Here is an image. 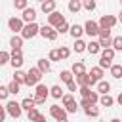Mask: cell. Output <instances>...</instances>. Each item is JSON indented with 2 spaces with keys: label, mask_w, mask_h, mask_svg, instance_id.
<instances>
[{
  "label": "cell",
  "mask_w": 122,
  "mask_h": 122,
  "mask_svg": "<svg viewBox=\"0 0 122 122\" xmlns=\"http://www.w3.org/2000/svg\"><path fill=\"white\" fill-rule=\"evenodd\" d=\"M11 61V53L10 51H0V65H6V63H10Z\"/></svg>",
  "instance_id": "cell-37"
},
{
  "label": "cell",
  "mask_w": 122,
  "mask_h": 122,
  "mask_svg": "<svg viewBox=\"0 0 122 122\" xmlns=\"http://www.w3.org/2000/svg\"><path fill=\"white\" fill-rule=\"evenodd\" d=\"M114 53H116V50L112 48V46H109V48H103L101 50V57H105V59H114Z\"/></svg>",
  "instance_id": "cell-28"
},
{
  "label": "cell",
  "mask_w": 122,
  "mask_h": 122,
  "mask_svg": "<svg viewBox=\"0 0 122 122\" xmlns=\"http://www.w3.org/2000/svg\"><path fill=\"white\" fill-rule=\"evenodd\" d=\"M55 29H57V30H59V34H67V32H69V30H71V25H69V23H67V21H63V23H61V25H57V27H55Z\"/></svg>",
  "instance_id": "cell-39"
},
{
  "label": "cell",
  "mask_w": 122,
  "mask_h": 122,
  "mask_svg": "<svg viewBox=\"0 0 122 122\" xmlns=\"http://www.w3.org/2000/svg\"><path fill=\"white\" fill-rule=\"evenodd\" d=\"M95 90H97L99 93H109V92H111V82H107V80H99V82L95 84Z\"/></svg>",
  "instance_id": "cell-21"
},
{
  "label": "cell",
  "mask_w": 122,
  "mask_h": 122,
  "mask_svg": "<svg viewBox=\"0 0 122 122\" xmlns=\"http://www.w3.org/2000/svg\"><path fill=\"white\" fill-rule=\"evenodd\" d=\"M25 40H30V38H34L36 34H40V25L36 23V21H32V23H25V27H23V30L19 32Z\"/></svg>",
  "instance_id": "cell-2"
},
{
  "label": "cell",
  "mask_w": 122,
  "mask_h": 122,
  "mask_svg": "<svg viewBox=\"0 0 122 122\" xmlns=\"http://www.w3.org/2000/svg\"><path fill=\"white\" fill-rule=\"evenodd\" d=\"M76 86H78V82H76V80H71V82L67 84V90H69V92H76Z\"/></svg>",
  "instance_id": "cell-47"
},
{
  "label": "cell",
  "mask_w": 122,
  "mask_h": 122,
  "mask_svg": "<svg viewBox=\"0 0 122 122\" xmlns=\"http://www.w3.org/2000/svg\"><path fill=\"white\" fill-rule=\"evenodd\" d=\"M23 40H25V38H23L21 34H17V32H15V34L10 38V46H11V50H21V46H23Z\"/></svg>",
  "instance_id": "cell-16"
},
{
  "label": "cell",
  "mask_w": 122,
  "mask_h": 122,
  "mask_svg": "<svg viewBox=\"0 0 122 122\" xmlns=\"http://www.w3.org/2000/svg\"><path fill=\"white\" fill-rule=\"evenodd\" d=\"M10 65L13 67V71L21 69V65H23V53H21V50H11V61H10Z\"/></svg>",
  "instance_id": "cell-10"
},
{
  "label": "cell",
  "mask_w": 122,
  "mask_h": 122,
  "mask_svg": "<svg viewBox=\"0 0 122 122\" xmlns=\"http://www.w3.org/2000/svg\"><path fill=\"white\" fill-rule=\"evenodd\" d=\"M55 0H44V2H40V10H42V13H51V11H55Z\"/></svg>",
  "instance_id": "cell-14"
},
{
  "label": "cell",
  "mask_w": 122,
  "mask_h": 122,
  "mask_svg": "<svg viewBox=\"0 0 122 122\" xmlns=\"http://www.w3.org/2000/svg\"><path fill=\"white\" fill-rule=\"evenodd\" d=\"M80 10H84L82 0H69V11L71 13H78Z\"/></svg>",
  "instance_id": "cell-24"
},
{
  "label": "cell",
  "mask_w": 122,
  "mask_h": 122,
  "mask_svg": "<svg viewBox=\"0 0 122 122\" xmlns=\"http://www.w3.org/2000/svg\"><path fill=\"white\" fill-rule=\"evenodd\" d=\"M116 103H118V105H120V107H122V92H120V93H118V97H116Z\"/></svg>",
  "instance_id": "cell-49"
},
{
  "label": "cell",
  "mask_w": 122,
  "mask_h": 122,
  "mask_svg": "<svg viewBox=\"0 0 122 122\" xmlns=\"http://www.w3.org/2000/svg\"><path fill=\"white\" fill-rule=\"evenodd\" d=\"M120 6H122V0H120Z\"/></svg>",
  "instance_id": "cell-52"
},
{
  "label": "cell",
  "mask_w": 122,
  "mask_h": 122,
  "mask_svg": "<svg viewBox=\"0 0 122 122\" xmlns=\"http://www.w3.org/2000/svg\"><path fill=\"white\" fill-rule=\"evenodd\" d=\"M21 105H23V109H25V111H30L32 107H36V103H34V97H25V99L21 101Z\"/></svg>",
  "instance_id": "cell-32"
},
{
  "label": "cell",
  "mask_w": 122,
  "mask_h": 122,
  "mask_svg": "<svg viewBox=\"0 0 122 122\" xmlns=\"http://www.w3.org/2000/svg\"><path fill=\"white\" fill-rule=\"evenodd\" d=\"M97 38H99L101 48H109V46H112V36H97Z\"/></svg>",
  "instance_id": "cell-34"
},
{
  "label": "cell",
  "mask_w": 122,
  "mask_h": 122,
  "mask_svg": "<svg viewBox=\"0 0 122 122\" xmlns=\"http://www.w3.org/2000/svg\"><path fill=\"white\" fill-rule=\"evenodd\" d=\"M50 95H51L53 99H61L65 93H63V88H61L59 84H55V86H51V88H50Z\"/></svg>",
  "instance_id": "cell-25"
},
{
  "label": "cell",
  "mask_w": 122,
  "mask_h": 122,
  "mask_svg": "<svg viewBox=\"0 0 122 122\" xmlns=\"http://www.w3.org/2000/svg\"><path fill=\"white\" fill-rule=\"evenodd\" d=\"M13 6H15V10H25V8H29V0H13Z\"/></svg>",
  "instance_id": "cell-40"
},
{
  "label": "cell",
  "mask_w": 122,
  "mask_h": 122,
  "mask_svg": "<svg viewBox=\"0 0 122 122\" xmlns=\"http://www.w3.org/2000/svg\"><path fill=\"white\" fill-rule=\"evenodd\" d=\"M69 34H71L72 38H82V34H86V30H84V25H71V30H69Z\"/></svg>",
  "instance_id": "cell-15"
},
{
  "label": "cell",
  "mask_w": 122,
  "mask_h": 122,
  "mask_svg": "<svg viewBox=\"0 0 122 122\" xmlns=\"http://www.w3.org/2000/svg\"><path fill=\"white\" fill-rule=\"evenodd\" d=\"M50 116H51L53 120H57V122H67V118H69V111H67L65 107L51 105V107H50Z\"/></svg>",
  "instance_id": "cell-3"
},
{
  "label": "cell",
  "mask_w": 122,
  "mask_h": 122,
  "mask_svg": "<svg viewBox=\"0 0 122 122\" xmlns=\"http://www.w3.org/2000/svg\"><path fill=\"white\" fill-rule=\"evenodd\" d=\"M40 36L44 38V40H50V42H53V40H57V36H59V30L53 27V25H44V27H40Z\"/></svg>",
  "instance_id": "cell-4"
},
{
  "label": "cell",
  "mask_w": 122,
  "mask_h": 122,
  "mask_svg": "<svg viewBox=\"0 0 122 122\" xmlns=\"http://www.w3.org/2000/svg\"><path fill=\"white\" fill-rule=\"evenodd\" d=\"M82 111H84V114H86V116H90V118H99V109H97L95 105H90V107H84Z\"/></svg>",
  "instance_id": "cell-23"
},
{
  "label": "cell",
  "mask_w": 122,
  "mask_h": 122,
  "mask_svg": "<svg viewBox=\"0 0 122 122\" xmlns=\"http://www.w3.org/2000/svg\"><path fill=\"white\" fill-rule=\"evenodd\" d=\"M38 2H44V0H38Z\"/></svg>",
  "instance_id": "cell-51"
},
{
  "label": "cell",
  "mask_w": 122,
  "mask_h": 122,
  "mask_svg": "<svg viewBox=\"0 0 122 122\" xmlns=\"http://www.w3.org/2000/svg\"><path fill=\"white\" fill-rule=\"evenodd\" d=\"M74 80L78 82V88H80V86H95V84H97V82H95V80L90 76V72L76 74V76H74Z\"/></svg>",
  "instance_id": "cell-8"
},
{
  "label": "cell",
  "mask_w": 122,
  "mask_h": 122,
  "mask_svg": "<svg viewBox=\"0 0 122 122\" xmlns=\"http://www.w3.org/2000/svg\"><path fill=\"white\" fill-rule=\"evenodd\" d=\"M72 50L76 51V53H82V51H88V44L82 40V38H74V46H72Z\"/></svg>",
  "instance_id": "cell-18"
},
{
  "label": "cell",
  "mask_w": 122,
  "mask_h": 122,
  "mask_svg": "<svg viewBox=\"0 0 122 122\" xmlns=\"http://www.w3.org/2000/svg\"><path fill=\"white\" fill-rule=\"evenodd\" d=\"M59 51H61V59H69V55H71V50H69L67 46H61V48H59Z\"/></svg>",
  "instance_id": "cell-45"
},
{
  "label": "cell",
  "mask_w": 122,
  "mask_h": 122,
  "mask_svg": "<svg viewBox=\"0 0 122 122\" xmlns=\"http://www.w3.org/2000/svg\"><path fill=\"white\" fill-rule=\"evenodd\" d=\"M32 97H34V103H36V105H44V103H46V97H42V95H36V93H34Z\"/></svg>",
  "instance_id": "cell-48"
},
{
  "label": "cell",
  "mask_w": 122,
  "mask_h": 122,
  "mask_svg": "<svg viewBox=\"0 0 122 122\" xmlns=\"http://www.w3.org/2000/svg\"><path fill=\"white\" fill-rule=\"evenodd\" d=\"M116 103V99H112L109 93H101V97H99V105L101 107H112Z\"/></svg>",
  "instance_id": "cell-20"
},
{
  "label": "cell",
  "mask_w": 122,
  "mask_h": 122,
  "mask_svg": "<svg viewBox=\"0 0 122 122\" xmlns=\"http://www.w3.org/2000/svg\"><path fill=\"white\" fill-rule=\"evenodd\" d=\"M71 103H74V97H72V93H65V95L61 97V105H63V107H69Z\"/></svg>",
  "instance_id": "cell-38"
},
{
  "label": "cell",
  "mask_w": 122,
  "mask_h": 122,
  "mask_svg": "<svg viewBox=\"0 0 122 122\" xmlns=\"http://www.w3.org/2000/svg\"><path fill=\"white\" fill-rule=\"evenodd\" d=\"M36 65L40 67V71H42L44 74L51 71V63H50V59H38V63H36Z\"/></svg>",
  "instance_id": "cell-29"
},
{
  "label": "cell",
  "mask_w": 122,
  "mask_h": 122,
  "mask_svg": "<svg viewBox=\"0 0 122 122\" xmlns=\"http://www.w3.org/2000/svg\"><path fill=\"white\" fill-rule=\"evenodd\" d=\"M109 71H111V76H112V78H116V80H120V78H122V65L112 63Z\"/></svg>",
  "instance_id": "cell-26"
},
{
  "label": "cell",
  "mask_w": 122,
  "mask_h": 122,
  "mask_svg": "<svg viewBox=\"0 0 122 122\" xmlns=\"http://www.w3.org/2000/svg\"><path fill=\"white\" fill-rule=\"evenodd\" d=\"M8 95H10V88H8V86H0V99L6 101Z\"/></svg>",
  "instance_id": "cell-42"
},
{
  "label": "cell",
  "mask_w": 122,
  "mask_h": 122,
  "mask_svg": "<svg viewBox=\"0 0 122 122\" xmlns=\"http://www.w3.org/2000/svg\"><path fill=\"white\" fill-rule=\"evenodd\" d=\"M63 21H67V19H65V15H63L61 11H57V10H55V11H51V13H48V23H50V25H53V27H57V25H61Z\"/></svg>",
  "instance_id": "cell-9"
},
{
  "label": "cell",
  "mask_w": 122,
  "mask_h": 122,
  "mask_svg": "<svg viewBox=\"0 0 122 122\" xmlns=\"http://www.w3.org/2000/svg\"><path fill=\"white\" fill-rule=\"evenodd\" d=\"M8 88H10V93H13V95H15V93H19V88H21V84H19V82L13 78V80L8 84Z\"/></svg>",
  "instance_id": "cell-35"
},
{
  "label": "cell",
  "mask_w": 122,
  "mask_h": 122,
  "mask_svg": "<svg viewBox=\"0 0 122 122\" xmlns=\"http://www.w3.org/2000/svg\"><path fill=\"white\" fill-rule=\"evenodd\" d=\"M13 78H15L19 84H25V82H27V72H23L21 69H15V72H13Z\"/></svg>",
  "instance_id": "cell-31"
},
{
  "label": "cell",
  "mask_w": 122,
  "mask_h": 122,
  "mask_svg": "<svg viewBox=\"0 0 122 122\" xmlns=\"http://www.w3.org/2000/svg\"><path fill=\"white\" fill-rule=\"evenodd\" d=\"M103 71H105V69H103V67H99V65H97V67H92L90 76H92L95 82H99V80H103Z\"/></svg>",
  "instance_id": "cell-19"
},
{
  "label": "cell",
  "mask_w": 122,
  "mask_h": 122,
  "mask_svg": "<svg viewBox=\"0 0 122 122\" xmlns=\"http://www.w3.org/2000/svg\"><path fill=\"white\" fill-rule=\"evenodd\" d=\"M101 44H99V40H90L88 42V51L92 53V55H97V53H101Z\"/></svg>",
  "instance_id": "cell-17"
},
{
  "label": "cell",
  "mask_w": 122,
  "mask_h": 122,
  "mask_svg": "<svg viewBox=\"0 0 122 122\" xmlns=\"http://www.w3.org/2000/svg\"><path fill=\"white\" fill-rule=\"evenodd\" d=\"M78 107H80V103L76 105V101H74V103H71V105H69V107H65V109L69 111V114H74V112L78 111Z\"/></svg>",
  "instance_id": "cell-46"
},
{
  "label": "cell",
  "mask_w": 122,
  "mask_h": 122,
  "mask_svg": "<svg viewBox=\"0 0 122 122\" xmlns=\"http://www.w3.org/2000/svg\"><path fill=\"white\" fill-rule=\"evenodd\" d=\"M112 48L116 51H122V36H114L112 38Z\"/></svg>",
  "instance_id": "cell-41"
},
{
  "label": "cell",
  "mask_w": 122,
  "mask_h": 122,
  "mask_svg": "<svg viewBox=\"0 0 122 122\" xmlns=\"http://www.w3.org/2000/svg\"><path fill=\"white\" fill-rule=\"evenodd\" d=\"M6 109H8V114L11 116V118H21V114H23V105L21 103H17V101H6Z\"/></svg>",
  "instance_id": "cell-5"
},
{
  "label": "cell",
  "mask_w": 122,
  "mask_h": 122,
  "mask_svg": "<svg viewBox=\"0 0 122 122\" xmlns=\"http://www.w3.org/2000/svg\"><path fill=\"white\" fill-rule=\"evenodd\" d=\"M111 65H112V61H111V59L99 57V67H103V69H111Z\"/></svg>",
  "instance_id": "cell-44"
},
{
  "label": "cell",
  "mask_w": 122,
  "mask_h": 122,
  "mask_svg": "<svg viewBox=\"0 0 122 122\" xmlns=\"http://www.w3.org/2000/svg\"><path fill=\"white\" fill-rule=\"evenodd\" d=\"M21 17H23L25 23H32V21H36V10L34 8H25Z\"/></svg>",
  "instance_id": "cell-13"
},
{
  "label": "cell",
  "mask_w": 122,
  "mask_h": 122,
  "mask_svg": "<svg viewBox=\"0 0 122 122\" xmlns=\"http://www.w3.org/2000/svg\"><path fill=\"white\" fill-rule=\"evenodd\" d=\"M27 118H29L30 122H44V120H46V116H44L42 112H38L36 107H32L30 111H27Z\"/></svg>",
  "instance_id": "cell-12"
},
{
  "label": "cell",
  "mask_w": 122,
  "mask_h": 122,
  "mask_svg": "<svg viewBox=\"0 0 122 122\" xmlns=\"http://www.w3.org/2000/svg\"><path fill=\"white\" fill-rule=\"evenodd\" d=\"M34 93H36V95H42V97H48V95H50V88H48L46 84H40V82H38V84L34 86Z\"/></svg>",
  "instance_id": "cell-22"
},
{
  "label": "cell",
  "mask_w": 122,
  "mask_h": 122,
  "mask_svg": "<svg viewBox=\"0 0 122 122\" xmlns=\"http://www.w3.org/2000/svg\"><path fill=\"white\" fill-rule=\"evenodd\" d=\"M72 72H74V76L76 74H82V72H86V65L82 63V61H76V63H72V69H71Z\"/></svg>",
  "instance_id": "cell-30"
},
{
  "label": "cell",
  "mask_w": 122,
  "mask_h": 122,
  "mask_svg": "<svg viewBox=\"0 0 122 122\" xmlns=\"http://www.w3.org/2000/svg\"><path fill=\"white\" fill-rule=\"evenodd\" d=\"M118 21L122 23V10H120V13H118Z\"/></svg>",
  "instance_id": "cell-50"
},
{
  "label": "cell",
  "mask_w": 122,
  "mask_h": 122,
  "mask_svg": "<svg viewBox=\"0 0 122 122\" xmlns=\"http://www.w3.org/2000/svg\"><path fill=\"white\" fill-rule=\"evenodd\" d=\"M48 59H50V61H61V51H59V48H57V50H51V51L48 53Z\"/></svg>",
  "instance_id": "cell-36"
},
{
  "label": "cell",
  "mask_w": 122,
  "mask_h": 122,
  "mask_svg": "<svg viewBox=\"0 0 122 122\" xmlns=\"http://www.w3.org/2000/svg\"><path fill=\"white\" fill-rule=\"evenodd\" d=\"M99 21H93V19H88L86 23H84V30H86V34L90 36V38H93V36H99Z\"/></svg>",
  "instance_id": "cell-6"
},
{
  "label": "cell",
  "mask_w": 122,
  "mask_h": 122,
  "mask_svg": "<svg viewBox=\"0 0 122 122\" xmlns=\"http://www.w3.org/2000/svg\"><path fill=\"white\" fill-rule=\"evenodd\" d=\"M42 76H44V72L40 71L38 65H36V67H30V69L27 71V82H25V86H36V84L42 80Z\"/></svg>",
  "instance_id": "cell-1"
},
{
  "label": "cell",
  "mask_w": 122,
  "mask_h": 122,
  "mask_svg": "<svg viewBox=\"0 0 122 122\" xmlns=\"http://www.w3.org/2000/svg\"><path fill=\"white\" fill-rule=\"evenodd\" d=\"M78 93H80L82 97H88V95L92 93V86H80V90H78Z\"/></svg>",
  "instance_id": "cell-43"
},
{
  "label": "cell",
  "mask_w": 122,
  "mask_h": 122,
  "mask_svg": "<svg viewBox=\"0 0 122 122\" xmlns=\"http://www.w3.org/2000/svg\"><path fill=\"white\" fill-rule=\"evenodd\" d=\"M116 23H118V17L114 15H101L99 19V27H105V29H112Z\"/></svg>",
  "instance_id": "cell-11"
},
{
  "label": "cell",
  "mask_w": 122,
  "mask_h": 122,
  "mask_svg": "<svg viewBox=\"0 0 122 122\" xmlns=\"http://www.w3.org/2000/svg\"><path fill=\"white\" fill-rule=\"evenodd\" d=\"M59 78H61L63 84H69L71 80H74V72L72 71H61L59 72Z\"/></svg>",
  "instance_id": "cell-27"
},
{
  "label": "cell",
  "mask_w": 122,
  "mask_h": 122,
  "mask_svg": "<svg viewBox=\"0 0 122 122\" xmlns=\"http://www.w3.org/2000/svg\"><path fill=\"white\" fill-rule=\"evenodd\" d=\"M8 27L13 32H21L23 27H25V21H23V17H10L8 19Z\"/></svg>",
  "instance_id": "cell-7"
},
{
  "label": "cell",
  "mask_w": 122,
  "mask_h": 122,
  "mask_svg": "<svg viewBox=\"0 0 122 122\" xmlns=\"http://www.w3.org/2000/svg\"><path fill=\"white\" fill-rule=\"evenodd\" d=\"M82 6H84L86 11H93V10L97 8V2H95V0H82Z\"/></svg>",
  "instance_id": "cell-33"
}]
</instances>
